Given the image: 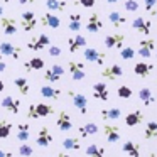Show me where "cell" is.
Returning a JSON list of instances; mask_svg holds the SVG:
<instances>
[{
  "instance_id": "obj_1",
  "label": "cell",
  "mask_w": 157,
  "mask_h": 157,
  "mask_svg": "<svg viewBox=\"0 0 157 157\" xmlns=\"http://www.w3.org/2000/svg\"><path fill=\"white\" fill-rule=\"evenodd\" d=\"M54 113V106L48 103H32L27 108V118L37 120V118H46V117Z\"/></svg>"
},
{
  "instance_id": "obj_2",
  "label": "cell",
  "mask_w": 157,
  "mask_h": 157,
  "mask_svg": "<svg viewBox=\"0 0 157 157\" xmlns=\"http://www.w3.org/2000/svg\"><path fill=\"white\" fill-rule=\"evenodd\" d=\"M125 34H122V32H112V34L105 36V39H103V44H105L106 49H122L123 46H125Z\"/></svg>"
},
{
  "instance_id": "obj_3",
  "label": "cell",
  "mask_w": 157,
  "mask_h": 157,
  "mask_svg": "<svg viewBox=\"0 0 157 157\" xmlns=\"http://www.w3.org/2000/svg\"><path fill=\"white\" fill-rule=\"evenodd\" d=\"M154 52H155V39L147 37V39H142V41L139 42V49H137V54H139L142 59H149V58H152Z\"/></svg>"
},
{
  "instance_id": "obj_4",
  "label": "cell",
  "mask_w": 157,
  "mask_h": 157,
  "mask_svg": "<svg viewBox=\"0 0 157 157\" xmlns=\"http://www.w3.org/2000/svg\"><path fill=\"white\" fill-rule=\"evenodd\" d=\"M68 96L71 98L73 105L76 106V110H78L81 115H86V113H88V98H86L83 93H76V91H73V90H69Z\"/></svg>"
},
{
  "instance_id": "obj_5",
  "label": "cell",
  "mask_w": 157,
  "mask_h": 157,
  "mask_svg": "<svg viewBox=\"0 0 157 157\" xmlns=\"http://www.w3.org/2000/svg\"><path fill=\"white\" fill-rule=\"evenodd\" d=\"M49 44H51L49 36L42 32V34H37V36H34V37L29 39L27 49H31V51H42V49H46Z\"/></svg>"
},
{
  "instance_id": "obj_6",
  "label": "cell",
  "mask_w": 157,
  "mask_h": 157,
  "mask_svg": "<svg viewBox=\"0 0 157 157\" xmlns=\"http://www.w3.org/2000/svg\"><path fill=\"white\" fill-rule=\"evenodd\" d=\"M37 17H36V12L32 10H25L22 12L21 15V27L24 32H32L36 27H37Z\"/></svg>"
},
{
  "instance_id": "obj_7",
  "label": "cell",
  "mask_w": 157,
  "mask_h": 157,
  "mask_svg": "<svg viewBox=\"0 0 157 157\" xmlns=\"http://www.w3.org/2000/svg\"><path fill=\"white\" fill-rule=\"evenodd\" d=\"M83 56H85V59L88 63H95V64H98V66H103V63H105V59H106L105 52H101L96 48H85L83 49Z\"/></svg>"
},
{
  "instance_id": "obj_8",
  "label": "cell",
  "mask_w": 157,
  "mask_h": 157,
  "mask_svg": "<svg viewBox=\"0 0 157 157\" xmlns=\"http://www.w3.org/2000/svg\"><path fill=\"white\" fill-rule=\"evenodd\" d=\"M68 69H69V75H71L73 81H81V79H85L86 73H85V64H83V61L69 59Z\"/></svg>"
},
{
  "instance_id": "obj_9",
  "label": "cell",
  "mask_w": 157,
  "mask_h": 157,
  "mask_svg": "<svg viewBox=\"0 0 157 157\" xmlns=\"http://www.w3.org/2000/svg\"><path fill=\"white\" fill-rule=\"evenodd\" d=\"M0 54L12 59H19L22 56V48L12 42H0Z\"/></svg>"
},
{
  "instance_id": "obj_10",
  "label": "cell",
  "mask_w": 157,
  "mask_h": 157,
  "mask_svg": "<svg viewBox=\"0 0 157 157\" xmlns=\"http://www.w3.org/2000/svg\"><path fill=\"white\" fill-rule=\"evenodd\" d=\"M0 31H2V34H5V36L17 34L19 25H17V22H15V19L2 15V17H0Z\"/></svg>"
},
{
  "instance_id": "obj_11",
  "label": "cell",
  "mask_w": 157,
  "mask_h": 157,
  "mask_svg": "<svg viewBox=\"0 0 157 157\" xmlns=\"http://www.w3.org/2000/svg\"><path fill=\"white\" fill-rule=\"evenodd\" d=\"M39 22L42 24V27H48V29H59L61 27V19L56 15V12H51V10L42 14Z\"/></svg>"
},
{
  "instance_id": "obj_12",
  "label": "cell",
  "mask_w": 157,
  "mask_h": 157,
  "mask_svg": "<svg viewBox=\"0 0 157 157\" xmlns=\"http://www.w3.org/2000/svg\"><path fill=\"white\" fill-rule=\"evenodd\" d=\"M132 27H133V31L140 32V34L149 36L152 32V21L145 17H135L132 21Z\"/></svg>"
},
{
  "instance_id": "obj_13",
  "label": "cell",
  "mask_w": 157,
  "mask_h": 157,
  "mask_svg": "<svg viewBox=\"0 0 157 157\" xmlns=\"http://www.w3.org/2000/svg\"><path fill=\"white\" fill-rule=\"evenodd\" d=\"M68 48H69V52H78L81 51V49L86 48V37L83 34H78L76 32L75 36H69L68 37Z\"/></svg>"
},
{
  "instance_id": "obj_14",
  "label": "cell",
  "mask_w": 157,
  "mask_h": 157,
  "mask_svg": "<svg viewBox=\"0 0 157 157\" xmlns=\"http://www.w3.org/2000/svg\"><path fill=\"white\" fill-rule=\"evenodd\" d=\"M100 75H101V78L108 79V81H115L117 78L123 76V68L120 64H110V66H105Z\"/></svg>"
},
{
  "instance_id": "obj_15",
  "label": "cell",
  "mask_w": 157,
  "mask_h": 157,
  "mask_svg": "<svg viewBox=\"0 0 157 157\" xmlns=\"http://www.w3.org/2000/svg\"><path fill=\"white\" fill-rule=\"evenodd\" d=\"M56 127H58L61 132H69L73 128V120L69 117V113L66 110H61L56 117Z\"/></svg>"
},
{
  "instance_id": "obj_16",
  "label": "cell",
  "mask_w": 157,
  "mask_h": 157,
  "mask_svg": "<svg viewBox=\"0 0 157 157\" xmlns=\"http://www.w3.org/2000/svg\"><path fill=\"white\" fill-rule=\"evenodd\" d=\"M2 108L7 110L12 115H17V113L21 112V100L14 98V96H10V95L4 96V98H2Z\"/></svg>"
},
{
  "instance_id": "obj_17",
  "label": "cell",
  "mask_w": 157,
  "mask_h": 157,
  "mask_svg": "<svg viewBox=\"0 0 157 157\" xmlns=\"http://www.w3.org/2000/svg\"><path fill=\"white\" fill-rule=\"evenodd\" d=\"M93 98L100 100V101H108V100H110V91H108L106 83L98 81V83L93 85Z\"/></svg>"
},
{
  "instance_id": "obj_18",
  "label": "cell",
  "mask_w": 157,
  "mask_h": 157,
  "mask_svg": "<svg viewBox=\"0 0 157 157\" xmlns=\"http://www.w3.org/2000/svg\"><path fill=\"white\" fill-rule=\"evenodd\" d=\"M101 29H103V21L100 19V14H96V12L90 14L88 21H86V31H88L90 34H96V32H100Z\"/></svg>"
},
{
  "instance_id": "obj_19",
  "label": "cell",
  "mask_w": 157,
  "mask_h": 157,
  "mask_svg": "<svg viewBox=\"0 0 157 157\" xmlns=\"http://www.w3.org/2000/svg\"><path fill=\"white\" fill-rule=\"evenodd\" d=\"M52 140H54V137H52L51 130H49L48 127H42V128H39L37 137H36V144H37L39 147H49V145L52 144Z\"/></svg>"
},
{
  "instance_id": "obj_20",
  "label": "cell",
  "mask_w": 157,
  "mask_h": 157,
  "mask_svg": "<svg viewBox=\"0 0 157 157\" xmlns=\"http://www.w3.org/2000/svg\"><path fill=\"white\" fill-rule=\"evenodd\" d=\"M103 135H105L106 142L110 144H117L120 140V128L117 125H112V123H106L103 125Z\"/></svg>"
},
{
  "instance_id": "obj_21",
  "label": "cell",
  "mask_w": 157,
  "mask_h": 157,
  "mask_svg": "<svg viewBox=\"0 0 157 157\" xmlns=\"http://www.w3.org/2000/svg\"><path fill=\"white\" fill-rule=\"evenodd\" d=\"M152 71H154V64H152V63L140 61V63H135V66H133V73H135L139 78H147Z\"/></svg>"
},
{
  "instance_id": "obj_22",
  "label": "cell",
  "mask_w": 157,
  "mask_h": 157,
  "mask_svg": "<svg viewBox=\"0 0 157 157\" xmlns=\"http://www.w3.org/2000/svg\"><path fill=\"white\" fill-rule=\"evenodd\" d=\"M144 122V112L142 110H133L125 117V125L127 127H137Z\"/></svg>"
},
{
  "instance_id": "obj_23",
  "label": "cell",
  "mask_w": 157,
  "mask_h": 157,
  "mask_svg": "<svg viewBox=\"0 0 157 157\" xmlns=\"http://www.w3.org/2000/svg\"><path fill=\"white\" fill-rule=\"evenodd\" d=\"M39 93H41L42 98H49V100H59L61 98V90L59 88H54V86H41L39 88Z\"/></svg>"
},
{
  "instance_id": "obj_24",
  "label": "cell",
  "mask_w": 157,
  "mask_h": 157,
  "mask_svg": "<svg viewBox=\"0 0 157 157\" xmlns=\"http://www.w3.org/2000/svg\"><path fill=\"white\" fill-rule=\"evenodd\" d=\"M78 133H79V139H86L90 135H96L98 133V125L95 122H88L85 125L78 127Z\"/></svg>"
},
{
  "instance_id": "obj_25",
  "label": "cell",
  "mask_w": 157,
  "mask_h": 157,
  "mask_svg": "<svg viewBox=\"0 0 157 157\" xmlns=\"http://www.w3.org/2000/svg\"><path fill=\"white\" fill-rule=\"evenodd\" d=\"M139 100L144 103V106H150V105H154L155 103V96H154V93H152V90L150 88H140L139 90Z\"/></svg>"
},
{
  "instance_id": "obj_26",
  "label": "cell",
  "mask_w": 157,
  "mask_h": 157,
  "mask_svg": "<svg viewBox=\"0 0 157 157\" xmlns=\"http://www.w3.org/2000/svg\"><path fill=\"white\" fill-rule=\"evenodd\" d=\"M46 63L42 58H39V56H34V58H31L29 61L24 63V68L27 69V71H41V69H44Z\"/></svg>"
},
{
  "instance_id": "obj_27",
  "label": "cell",
  "mask_w": 157,
  "mask_h": 157,
  "mask_svg": "<svg viewBox=\"0 0 157 157\" xmlns=\"http://www.w3.org/2000/svg\"><path fill=\"white\" fill-rule=\"evenodd\" d=\"M83 27V15L81 14H69L68 29L71 32H79Z\"/></svg>"
},
{
  "instance_id": "obj_28",
  "label": "cell",
  "mask_w": 157,
  "mask_h": 157,
  "mask_svg": "<svg viewBox=\"0 0 157 157\" xmlns=\"http://www.w3.org/2000/svg\"><path fill=\"white\" fill-rule=\"evenodd\" d=\"M122 150L127 154V155H130V157H140V145L137 142H132V140L123 142Z\"/></svg>"
},
{
  "instance_id": "obj_29",
  "label": "cell",
  "mask_w": 157,
  "mask_h": 157,
  "mask_svg": "<svg viewBox=\"0 0 157 157\" xmlns=\"http://www.w3.org/2000/svg\"><path fill=\"white\" fill-rule=\"evenodd\" d=\"M108 21H110V24H112L115 29H118V27H122V25L127 24V17L122 15L120 12H117V10H112L108 14Z\"/></svg>"
},
{
  "instance_id": "obj_30",
  "label": "cell",
  "mask_w": 157,
  "mask_h": 157,
  "mask_svg": "<svg viewBox=\"0 0 157 157\" xmlns=\"http://www.w3.org/2000/svg\"><path fill=\"white\" fill-rule=\"evenodd\" d=\"M103 120H118L122 117V110L117 108V106H112V108H103L100 112Z\"/></svg>"
},
{
  "instance_id": "obj_31",
  "label": "cell",
  "mask_w": 157,
  "mask_h": 157,
  "mask_svg": "<svg viewBox=\"0 0 157 157\" xmlns=\"http://www.w3.org/2000/svg\"><path fill=\"white\" fill-rule=\"evenodd\" d=\"M14 85H15V88L19 90V93H21L22 96L29 95L31 86H29V79L27 78H24V76H17V78L14 79Z\"/></svg>"
},
{
  "instance_id": "obj_32",
  "label": "cell",
  "mask_w": 157,
  "mask_h": 157,
  "mask_svg": "<svg viewBox=\"0 0 157 157\" xmlns=\"http://www.w3.org/2000/svg\"><path fill=\"white\" fill-rule=\"evenodd\" d=\"M144 139L145 140L157 139V122L155 120H150V122L145 123V128H144Z\"/></svg>"
},
{
  "instance_id": "obj_33",
  "label": "cell",
  "mask_w": 157,
  "mask_h": 157,
  "mask_svg": "<svg viewBox=\"0 0 157 157\" xmlns=\"http://www.w3.org/2000/svg\"><path fill=\"white\" fill-rule=\"evenodd\" d=\"M68 2L66 0H46V9L51 12H63L66 10Z\"/></svg>"
},
{
  "instance_id": "obj_34",
  "label": "cell",
  "mask_w": 157,
  "mask_h": 157,
  "mask_svg": "<svg viewBox=\"0 0 157 157\" xmlns=\"http://www.w3.org/2000/svg\"><path fill=\"white\" fill-rule=\"evenodd\" d=\"M31 128H29V123H19L17 125V133H15V139L19 142H27L29 137H31Z\"/></svg>"
},
{
  "instance_id": "obj_35",
  "label": "cell",
  "mask_w": 157,
  "mask_h": 157,
  "mask_svg": "<svg viewBox=\"0 0 157 157\" xmlns=\"http://www.w3.org/2000/svg\"><path fill=\"white\" fill-rule=\"evenodd\" d=\"M63 149L79 150L81 149V140H79V137H66V139L63 140Z\"/></svg>"
},
{
  "instance_id": "obj_36",
  "label": "cell",
  "mask_w": 157,
  "mask_h": 157,
  "mask_svg": "<svg viewBox=\"0 0 157 157\" xmlns=\"http://www.w3.org/2000/svg\"><path fill=\"white\" fill-rule=\"evenodd\" d=\"M86 155L88 157H105V149L100 145H96V144H90L88 147H86Z\"/></svg>"
},
{
  "instance_id": "obj_37",
  "label": "cell",
  "mask_w": 157,
  "mask_h": 157,
  "mask_svg": "<svg viewBox=\"0 0 157 157\" xmlns=\"http://www.w3.org/2000/svg\"><path fill=\"white\" fill-rule=\"evenodd\" d=\"M12 122L9 120H0V139H7L12 132Z\"/></svg>"
},
{
  "instance_id": "obj_38",
  "label": "cell",
  "mask_w": 157,
  "mask_h": 157,
  "mask_svg": "<svg viewBox=\"0 0 157 157\" xmlns=\"http://www.w3.org/2000/svg\"><path fill=\"white\" fill-rule=\"evenodd\" d=\"M135 49L132 48V46H123L122 49H120V58L125 59V61H130V59L135 58Z\"/></svg>"
},
{
  "instance_id": "obj_39",
  "label": "cell",
  "mask_w": 157,
  "mask_h": 157,
  "mask_svg": "<svg viewBox=\"0 0 157 157\" xmlns=\"http://www.w3.org/2000/svg\"><path fill=\"white\" fill-rule=\"evenodd\" d=\"M42 78H44V81H48V83H58L59 79L63 78V76H59L56 71H52V69L49 68V69H46V71H44Z\"/></svg>"
},
{
  "instance_id": "obj_40",
  "label": "cell",
  "mask_w": 157,
  "mask_h": 157,
  "mask_svg": "<svg viewBox=\"0 0 157 157\" xmlns=\"http://www.w3.org/2000/svg\"><path fill=\"white\" fill-rule=\"evenodd\" d=\"M117 96H118V98H122V100H128L130 96H132V88H130V86H127V85L118 86V88H117Z\"/></svg>"
},
{
  "instance_id": "obj_41",
  "label": "cell",
  "mask_w": 157,
  "mask_h": 157,
  "mask_svg": "<svg viewBox=\"0 0 157 157\" xmlns=\"http://www.w3.org/2000/svg\"><path fill=\"white\" fill-rule=\"evenodd\" d=\"M32 154H34V149H32L27 142H22L21 147H19V155L21 157H31Z\"/></svg>"
},
{
  "instance_id": "obj_42",
  "label": "cell",
  "mask_w": 157,
  "mask_h": 157,
  "mask_svg": "<svg viewBox=\"0 0 157 157\" xmlns=\"http://www.w3.org/2000/svg\"><path fill=\"white\" fill-rule=\"evenodd\" d=\"M123 7H125L127 12H137L140 5H139V2H137V0H125Z\"/></svg>"
},
{
  "instance_id": "obj_43",
  "label": "cell",
  "mask_w": 157,
  "mask_h": 157,
  "mask_svg": "<svg viewBox=\"0 0 157 157\" xmlns=\"http://www.w3.org/2000/svg\"><path fill=\"white\" fill-rule=\"evenodd\" d=\"M48 52H49V56L51 58H58V56H61V48L59 46H52V44H49L48 46Z\"/></svg>"
},
{
  "instance_id": "obj_44",
  "label": "cell",
  "mask_w": 157,
  "mask_h": 157,
  "mask_svg": "<svg viewBox=\"0 0 157 157\" xmlns=\"http://www.w3.org/2000/svg\"><path fill=\"white\" fill-rule=\"evenodd\" d=\"M155 7H157V0H144V9H145L149 14H152Z\"/></svg>"
},
{
  "instance_id": "obj_45",
  "label": "cell",
  "mask_w": 157,
  "mask_h": 157,
  "mask_svg": "<svg viewBox=\"0 0 157 157\" xmlns=\"http://www.w3.org/2000/svg\"><path fill=\"white\" fill-rule=\"evenodd\" d=\"M75 2L85 9H93L96 5V0H75Z\"/></svg>"
},
{
  "instance_id": "obj_46",
  "label": "cell",
  "mask_w": 157,
  "mask_h": 157,
  "mask_svg": "<svg viewBox=\"0 0 157 157\" xmlns=\"http://www.w3.org/2000/svg\"><path fill=\"white\" fill-rule=\"evenodd\" d=\"M51 69H52V71H56L59 76H63V75H64V68H63L61 64H52V66H51Z\"/></svg>"
},
{
  "instance_id": "obj_47",
  "label": "cell",
  "mask_w": 157,
  "mask_h": 157,
  "mask_svg": "<svg viewBox=\"0 0 157 157\" xmlns=\"http://www.w3.org/2000/svg\"><path fill=\"white\" fill-rule=\"evenodd\" d=\"M0 157H14V154L10 150H2L0 149Z\"/></svg>"
},
{
  "instance_id": "obj_48",
  "label": "cell",
  "mask_w": 157,
  "mask_h": 157,
  "mask_svg": "<svg viewBox=\"0 0 157 157\" xmlns=\"http://www.w3.org/2000/svg\"><path fill=\"white\" fill-rule=\"evenodd\" d=\"M5 69H7V63L2 59V54H0V73H4Z\"/></svg>"
},
{
  "instance_id": "obj_49",
  "label": "cell",
  "mask_w": 157,
  "mask_h": 157,
  "mask_svg": "<svg viewBox=\"0 0 157 157\" xmlns=\"http://www.w3.org/2000/svg\"><path fill=\"white\" fill-rule=\"evenodd\" d=\"M36 0H17L19 5H27V4H34Z\"/></svg>"
},
{
  "instance_id": "obj_50",
  "label": "cell",
  "mask_w": 157,
  "mask_h": 157,
  "mask_svg": "<svg viewBox=\"0 0 157 157\" xmlns=\"http://www.w3.org/2000/svg\"><path fill=\"white\" fill-rule=\"evenodd\" d=\"M4 90H5V83L2 81V79H0V93L4 91Z\"/></svg>"
},
{
  "instance_id": "obj_51",
  "label": "cell",
  "mask_w": 157,
  "mask_h": 157,
  "mask_svg": "<svg viewBox=\"0 0 157 157\" xmlns=\"http://www.w3.org/2000/svg\"><path fill=\"white\" fill-rule=\"evenodd\" d=\"M105 2H106V4H118L120 0H105Z\"/></svg>"
},
{
  "instance_id": "obj_52",
  "label": "cell",
  "mask_w": 157,
  "mask_h": 157,
  "mask_svg": "<svg viewBox=\"0 0 157 157\" xmlns=\"http://www.w3.org/2000/svg\"><path fill=\"white\" fill-rule=\"evenodd\" d=\"M56 157H69V155H68V154H64V152H59Z\"/></svg>"
},
{
  "instance_id": "obj_53",
  "label": "cell",
  "mask_w": 157,
  "mask_h": 157,
  "mask_svg": "<svg viewBox=\"0 0 157 157\" xmlns=\"http://www.w3.org/2000/svg\"><path fill=\"white\" fill-rule=\"evenodd\" d=\"M2 15H4V5L0 4V17H2Z\"/></svg>"
},
{
  "instance_id": "obj_54",
  "label": "cell",
  "mask_w": 157,
  "mask_h": 157,
  "mask_svg": "<svg viewBox=\"0 0 157 157\" xmlns=\"http://www.w3.org/2000/svg\"><path fill=\"white\" fill-rule=\"evenodd\" d=\"M150 15H152V17H157V7L154 9V12H152V14H150Z\"/></svg>"
},
{
  "instance_id": "obj_55",
  "label": "cell",
  "mask_w": 157,
  "mask_h": 157,
  "mask_svg": "<svg viewBox=\"0 0 157 157\" xmlns=\"http://www.w3.org/2000/svg\"><path fill=\"white\" fill-rule=\"evenodd\" d=\"M149 157H157V152H152V154H149Z\"/></svg>"
},
{
  "instance_id": "obj_56",
  "label": "cell",
  "mask_w": 157,
  "mask_h": 157,
  "mask_svg": "<svg viewBox=\"0 0 157 157\" xmlns=\"http://www.w3.org/2000/svg\"><path fill=\"white\" fill-rule=\"evenodd\" d=\"M5 4H10V2H14V0H4Z\"/></svg>"
},
{
  "instance_id": "obj_57",
  "label": "cell",
  "mask_w": 157,
  "mask_h": 157,
  "mask_svg": "<svg viewBox=\"0 0 157 157\" xmlns=\"http://www.w3.org/2000/svg\"><path fill=\"white\" fill-rule=\"evenodd\" d=\"M155 81H157V75H155Z\"/></svg>"
},
{
  "instance_id": "obj_58",
  "label": "cell",
  "mask_w": 157,
  "mask_h": 157,
  "mask_svg": "<svg viewBox=\"0 0 157 157\" xmlns=\"http://www.w3.org/2000/svg\"><path fill=\"white\" fill-rule=\"evenodd\" d=\"M0 36H2V31H0Z\"/></svg>"
},
{
  "instance_id": "obj_59",
  "label": "cell",
  "mask_w": 157,
  "mask_h": 157,
  "mask_svg": "<svg viewBox=\"0 0 157 157\" xmlns=\"http://www.w3.org/2000/svg\"><path fill=\"white\" fill-rule=\"evenodd\" d=\"M155 58H157V52H155Z\"/></svg>"
},
{
  "instance_id": "obj_60",
  "label": "cell",
  "mask_w": 157,
  "mask_h": 157,
  "mask_svg": "<svg viewBox=\"0 0 157 157\" xmlns=\"http://www.w3.org/2000/svg\"><path fill=\"white\" fill-rule=\"evenodd\" d=\"M31 157H32V155H31Z\"/></svg>"
}]
</instances>
